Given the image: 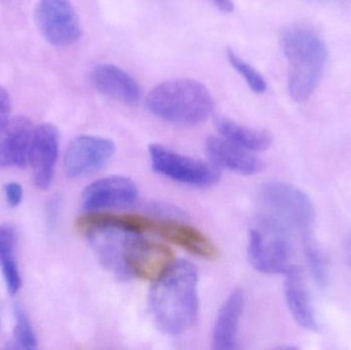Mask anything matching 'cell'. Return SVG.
I'll return each instance as SVG.
<instances>
[{
  "label": "cell",
  "mask_w": 351,
  "mask_h": 350,
  "mask_svg": "<svg viewBox=\"0 0 351 350\" xmlns=\"http://www.w3.org/2000/svg\"><path fill=\"white\" fill-rule=\"evenodd\" d=\"M198 277L191 263L180 261L156 282L150 308L162 332L180 335L191 329L198 316Z\"/></svg>",
  "instance_id": "6da1fadb"
},
{
  "label": "cell",
  "mask_w": 351,
  "mask_h": 350,
  "mask_svg": "<svg viewBox=\"0 0 351 350\" xmlns=\"http://www.w3.org/2000/svg\"><path fill=\"white\" fill-rule=\"evenodd\" d=\"M280 47L288 61V88L293 100H307L319 86L327 63L325 41L304 26L287 27L280 33Z\"/></svg>",
  "instance_id": "7a4b0ae2"
},
{
  "label": "cell",
  "mask_w": 351,
  "mask_h": 350,
  "mask_svg": "<svg viewBox=\"0 0 351 350\" xmlns=\"http://www.w3.org/2000/svg\"><path fill=\"white\" fill-rule=\"evenodd\" d=\"M148 110L158 118L180 125L204 123L214 111L210 90L190 78H173L158 84L146 98Z\"/></svg>",
  "instance_id": "3957f363"
},
{
  "label": "cell",
  "mask_w": 351,
  "mask_h": 350,
  "mask_svg": "<svg viewBox=\"0 0 351 350\" xmlns=\"http://www.w3.org/2000/svg\"><path fill=\"white\" fill-rule=\"evenodd\" d=\"M260 219L285 232H311L315 219L311 199L300 189L282 182L267 183L259 192Z\"/></svg>",
  "instance_id": "277c9868"
},
{
  "label": "cell",
  "mask_w": 351,
  "mask_h": 350,
  "mask_svg": "<svg viewBox=\"0 0 351 350\" xmlns=\"http://www.w3.org/2000/svg\"><path fill=\"white\" fill-rule=\"evenodd\" d=\"M290 234L260 219L250 232L249 259L252 265L266 275L285 273L292 267Z\"/></svg>",
  "instance_id": "5b68a950"
},
{
  "label": "cell",
  "mask_w": 351,
  "mask_h": 350,
  "mask_svg": "<svg viewBox=\"0 0 351 350\" xmlns=\"http://www.w3.org/2000/svg\"><path fill=\"white\" fill-rule=\"evenodd\" d=\"M123 273L140 279L158 282L175 265L172 250L158 242L127 238L121 251Z\"/></svg>",
  "instance_id": "8992f818"
},
{
  "label": "cell",
  "mask_w": 351,
  "mask_h": 350,
  "mask_svg": "<svg viewBox=\"0 0 351 350\" xmlns=\"http://www.w3.org/2000/svg\"><path fill=\"white\" fill-rule=\"evenodd\" d=\"M149 155L156 172L182 184L208 187L218 182L219 173L214 166L181 155L160 144L150 145Z\"/></svg>",
  "instance_id": "52a82bcc"
},
{
  "label": "cell",
  "mask_w": 351,
  "mask_h": 350,
  "mask_svg": "<svg viewBox=\"0 0 351 350\" xmlns=\"http://www.w3.org/2000/svg\"><path fill=\"white\" fill-rule=\"evenodd\" d=\"M35 22L45 40L56 47H66L82 36V26L70 0H39Z\"/></svg>",
  "instance_id": "ba28073f"
},
{
  "label": "cell",
  "mask_w": 351,
  "mask_h": 350,
  "mask_svg": "<svg viewBox=\"0 0 351 350\" xmlns=\"http://www.w3.org/2000/svg\"><path fill=\"white\" fill-rule=\"evenodd\" d=\"M111 140L97 136H80L68 146L64 168L69 178H77L104 168L114 155Z\"/></svg>",
  "instance_id": "9c48e42d"
},
{
  "label": "cell",
  "mask_w": 351,
  "mask_h": 350,
  "mask_svg": "<svg viewBox=\"0 0 351 350\" xmlns=\"http://www.w3.org/2000/svg\"><path fill=\"white\" fill-rule=\"evenodd\" d=\"M59 149L60 134L55 125L41 123L34 127L28 164L34 184L41 190L51 186Z\"/></svg>",
  "instance_id": "30bf717a"
},
{
  "label": "cell",
  "mask_w": 351,
  "mask_h": 350,
  "mask_svg": "<svg viewBox=\"0 0 351 350\" xmlns=\"http://www.w3.org/2000/svg\"><path fill=\"white\" fill-rule=\"evenodd\" d=\"M138 189L131 179L113 176L92 183L82 195V208L88 212L127 207L135 203Z\"/></svg>",
  "instance_id": "8fae6325"
},
{
  "label": "cell",
  "mask_w": 351,
  "mask_h": 350,
  "mask_svg": "<svg viewBox=\"0 0 351 350\" xmlns=\"http://www.w3.org/2000/svg\"><path fill=\"white\" fill-rule=\"evenodd\" d=\"M149 232L177 245L180 248L185 249L196 256L206 259H215L218 256V250L210 238L193 226L182 222L152 218Z\"/></svg>",
  "instance_id": "7c38bea8"
},
{
  "label": "cell",
  "mask_w": 351,
  "mask_h": 350,
  "mask_svg": "<svg viewBox=\"0 0 351 350\" xmlns=\"http://www.w3.org/2000/svg\"><path fill=\"white\" fill-rule=\"evenodd\" d=\"M34 127L26 117L10 119L0 133V168H25L29 162Z\"/></svg>",
  "instance_id": "4fadbf2b"
},
{
  "label": "cell",
  "mask_w": 351,
  "mask_h": 350,
  "mask_svg": "<svg viewBox=\"0 0 351 350\" xmlns=\"http://www.w3.org/2000/svg\"><path fill=\"white\" fill-rule=\"evenodd\" d=\"M90 82L100 94L125 104H136L141 97L138 82L125 70L110 64L96 66L90 73Z\"/></svg>",
  "instance_id": "5bb4252c"
},
{
  "label": "cell",
  "mask_w": 351,
  "mask_h": 350,
  "mask_svg": "<svg viewBox=\"0 0 351 350\" xmlns=\"http://www.w3.org/2000/svg\"><path fill=\"white\" fill-rule=\"evenodd\" d=\"M286 275L285 294L293 318L302 328L309 331L319 330L317 316L311 303L302 269L292 265Z\"/></svg>",
  "instance_id": "9a60e30c"
},
{
  "label": "cell",
  "mask_w": 351,
  "mask_h": 350,
  "mask_svg": "<svg viewBox=\"0 0 351 350\" xmlns=\"http://www.w3.org/2000/svg\"><path fill=\"white\" fill-rule=\"evenodd\" d=\"M206 148L213 162L227 170L241 175L257 174L263 170L261 160L224 138H208Z\"/></svg>",
  "instance_id": "2e32d148"
},
{
  "label": "cell",
  "mask_w": 351,
  "mask_h": 350,
  "mask_svg": "<svg viewBox=\"0 0 351 350\" xmlns=\"http://www.w3.org/2000/svg\"><path fill=\"white\" fill-rule=\"evenodd\" d=\"M150 218L133 214L104 213L88 212L78 218L76 225L84 234H92L103 230H115L123 234H147Z\"/></svg>",
  "instance_id": "e0dca14e"
},
{
  "label": "cell",
  "mask_w": 351,
  "mask_h": 350,
  "mask_svg": "<svg viewBox=\"0 0 351 350\" xmlns=\"http://www.w3.org/2000/svg\"><path fill=\"white\" fill-rule=\"evenodd\" d=\"M243 310V291L234 290L219 312L213 332V347L215 349H234Z\"/></svg>",
  "instance_id": "ac0fdd59"
},
{
  "label": "cell",
  "mask_w": 351,
  "mask_h": 350,
  "mask_svg": "<svg viewBox=\"0 0 351 350\" xmlns=\"http://www.w3.org/2000/svg\"><path fill=\"white\" fill-rule=\"evenodd\" d=\"M215 125L224 139L249 151H263L271 146L272 136L264 129L247 127L227 117H218Z\"/></svg>",
  "instance_id": "d6986e66"
},
{
  "label": "cell",
  "mask_w": 351,
  "mask_h": 350,
  "mask_svg": "<svg viewBox=\"0 0 351 350\" xmlns=\"http://www.w3.org/2000/svg\"><path fill=\"white\" fill-rule=\"evenodd\" d=\"M16 232L8 224L0 225V268L6 289L10 295H16L22 286L20 271L14 257Z\"/></svg>",
  "instance_id": "ffe728a7"
},
{
  "label": "cell",
  "mask_w": 351,
  "mask_h": 350,
  "mask_svg": "<svg viewBox=\"0 0 351 350\" xmlns=\"http://www.w3.org/2000/svg\"><path fill=\"white\" fill-rule=\"evenodd\" d=\"M303 248H304L307 265H308L313 279L319 287H326L328 282L327 263H326L325 256L311 232L304 234Z\"/></svg>",
  "instance_id": "44dd1931"
},
{
  "label": "cell",
  "mask_w": 351,
  "mask_h": 350,
  "mask_svg": "<svg viewBox=\"0 0 351 350\" xmlns=\"http://www.w3.org/2000/svg\"><path fill=\"white\" fill-rule=\"evenodd\" d=\"M14 342L23 349L33 350L37 349V339L34 331L31 326L30 321L26 312L20 304H16L14 308Z\"/></svg>",
  "instance_id": "7402d4cb"
},
{
  "label": "cell",
  "mask_w": 351,
  "mask_h": 350,
  "mask_svg": "<svg viewBox=\"0 0 351 350\" xmlns=\"http://www.w3.org/2000/svg\"><path fill=\"white\" fill-rule=\"evenodd\" d=\"M227 58L230 62L231 66L245 78L247 86L251 88L256 94H263L267 88V84L264 79L262 74L258 70H256L253 66L243 61L239 55H237L233 49H229L227 51Z\"/></svg>",
  "instance_id": "603a6c76"
},
{
  "label": "cell",
  "mask_w": 351,
  "mask_h": 350,
  "mask_svg": "<svg viewBox=\"0 0 351 350\" xmlns=\"http://www.w3.org/2000/svg\"><path fill=\"white\" fill-rule=\"evenodd\" d=\"M12 101L5 88L0 86V133L5 129L10 121Z\"/></svg>",
  "instance_id": "cb8c5ba5"
},
{
  "label": "cell",
  "mask_w": 351,
  "mask_h": 350,
  "mask_svg": "<svg viewBox=\"0 0 351 350\" xmlns=\"http://www.w3.org/2000/svg\"><path fill=\"white\" fill-rule=\"evenodd\" d=\"M6 203L10 208H16L23 201V188L19 183L10 182L4 186Z\"/></svg>",
  "instance_id": "d4e9b609"
},
{
  "label": "cell",
  "mask_w": 351,
  "mask_h": 350,
  "mask_svg": "<svg viewBox=\"0 0 351 350\" xmlns=\"http://www.w3.org/2000/svg\"><path fill=\"white\" fill-rule=\"evenodd\" d=\"M221 12H231L234 10V4L232 0H210Z\"/></svg>",
  "instance_id": "484cf974"
},
{
  "label": "cell",
  "mask_w": 351,
  "mask_h": 350,
  "mask_svg": "<svg viewBox=\"0 0 351 350\" xmlns=\"http://www.w3.org/2000/svg\"><path fill=\"white\" fill-rule=\"evenodd\" d=\"M348 254H350V258L351 260V236L350 240H348Z\"/></svg>",
  "instance_id": "4316f807"
},
{
  "label": "cell",
  "mask_w": 351,
  "mask_h": 350,
  "mask_svg": "<svg viewBox=\"0 0 351 350\" xmlns=\"http://www.w3.org/2000/svg\"><path fill=\"white\" fill-rule=\"evenodd\" d=\"M324 1H340V0H324Z\"/></svg>",
  "instance_id": "83f0119b"
}]
</instances>
